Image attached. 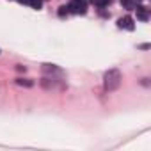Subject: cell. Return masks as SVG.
I'll return each mask as SVG.
<instances>
[{
	"instance_id": "obj_5",
	"label": "cell",
	"mask_w": 151,
	"mask_h": 151,
	"mask_svg": "<svg viewBox=\"0 0 151 151\" xmlns=\"http://www.w3.org/2000/svg\"><path fill=\"white\" fill-rule=\"evenodd\" d=\"M121 6L124 7V9H135V0H121Z\"/></svg>"
},
{
	"instance_id": "obj_8",
	"label": "cell",
	"mask_w": 151,
	"mask_h": 151,
	"mask_svg": "<svg viewBox=\"0 0 151 151\" xmlns=\"http://www.w3.org/2000/svg\"><path fill=\"white\" fill-rule=\"evenodd\" d=\"M66 13H68V7H66V6H62V7H60V11H59V14H60V16H64Z\"/></svg>"
},
{
	"instance_id": "obj_2",
	"label": "cell",
	"mask_w": 151,
	"mask_h": 151,
	"mask_svg": "<svg viewBox=\"0 0 151 151\" xmlns=\"http://www.w3.org/2000/svg\"><path fill=\"white\" fill-rule=\"evenodd\" d=\"M68 11H71L75 14H86L87 13V4L84 0H73V2L68 6Z\"/></svg>"
},
{
	"instance_id": "obj_3",
	"label": "cell",
	"mask_w": 151,
	"mask_h": 151,
	"mask_svg": "<svg viewBox=\"0 0 151 151\" xmlns=\"http://www.w3.org/2000/svg\"><path fill=\"white\" fill-rule=\"evenodd\" d=\"M117 25H119L121 29H126V30H133V29H135V25H133V20H132L130 16H124V18H119V22H117Z\"/></svg>"
},
{
	"instance_id": "obj_6",
	"label": "cell",
	"mask_w": 151,
	"mask_h": 151,
	"mask_svg": "<svg viewBox=\"0 0 151 151\" xmlns=\"http://www.w3.org/2000/svg\"><path fill=\"white\" fill-rule=\"evenodd\" d=\"M93 4L98 6V7H105V6L110 4V0H93Z\"/></svg>"
},
{
	"instance_id": "obj_7",
	"label": "cell",
	"mask_w": 151,
	"mask_h": 151,
	"mask_svg": "<svg viewBox=\"0 0 151 151\" xmlns=\"http://www.w3.org/2000/svg\"><path fill=\"white\" fill-rule=\"evenodd\" d=\"M29 6H32L34 9H41V0H29Z\"/></svg>"
},
{
	"instance_id": "obj_4",
	"label": "cell",
	"mask_w": 151,
	"mask_h": 151,
	"mask_svg": "<svg viewBox=\"0 0 151 151\" xmlns=\"http://www.w3.org/2000/svg\"><path fill=\"white\" fill-rule=\"evenodd\" d=\"M135 9H137V18L142 22H147V9L144 6H135Z\"/></svg>"
},
{
	"instance_id": "obj_1",
	"label": "cell",
	"mask_w": 151,
	"mask_h": 151,
	"mask_svg": "<svg viewBox=\"0 0 151 151\" xmlns=\"http://www.w3.org/2000/svg\"><path fill=\"white\" fill-rule=\"evenodd\" d=\"M121 86V73L117 69H110L105 75V87L107 91H116Z\"/></svg>"
}]
</instances>
